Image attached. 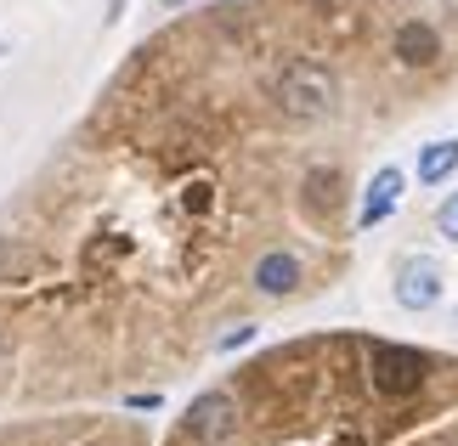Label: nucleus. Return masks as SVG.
I'll return each instance as SVG.
<instances>
[{
    "mask_svg": "<svg viewBox=\"0 0 458 446\" xmlns=\"http://www.w3.org/2000/svg\"><path fill=\"white\" fill-rule=\"evenodd\" d=\"M272 97L289 119H328L334 102H340V80H334L323 63H289L284 74H277Z\"/></svg>",
    "mask_w": 458,
    "mask_h": 446,
    "instance_id": "f257e3e1",
    "label": "nucleus"
},
{
    "mask_svg": "<svg viewBox=\"0 0 458 446\" xmlns=\"http://www.w3.org/2000/svg\"><path fill=\"white\" fill-rule=\"evenodd\" d=\"M391 51H396L408 68H430L436 57H442V34H436L430 23H402L396 40H391Z\"/></svg>",
    "mask_w": 458,
    "mask_h": 446,
    "instance_id": "0eeeda50",
    "label": "nucleus"
},
{
    "mask_svg": "<svg viewBox=\"0 0 458 446\" xmlns=\"http://www.w3.org/2000/svg\"><path fill=\"white\" fill-rule=\"evenodd\" d=\"M453 170H458V141H430V147L419 153V181L425 187H442Z\"/></svg>",
    "mask_w": 458,
    "mask_h": 446,
    "instance_id": "6e6552de",
    "label": "nucleus"
},
{
    "mask_svg": "<svg viewBox=\"0 0 458 446\" xmlns=\"http://www.w3.org/2000/svg\"><path fill=\"white\" fill-rule=\"evenodd\" d=\"M250 339H255V328H233V333L221 339V350H238V345H250Z\"/></svg>",
    "mask_w": 458,
    "mask_h": 446,
    "instance_id": "9d476101",
    "label": "nucleus"
},
{
    "mask_svg": "<svg viewBox=\"0 0 458 446\" xmlns=\"http://www.w3.org/2000/svg\"><path fill=\"white\" fill-rule=\"evenodd\" d=\"M436 226H442V238L458 243V192H447V198H442V209H436Z\"/></svg>",
    "mask_w": 458,
    "mask_h": 446,
    "instance_id": "1a4fd4ad",
    "label": "nucleus"
},
{
    "mask_svg": "<svg viewBox=\"0 0 458 446\" xmlns=\"http://www.w3.org/2000/svg\"><path fill=\"white\" fill-rule=\"evenodd\" d=\"M368 379H374L379 396H419L430 379V362H425V350H413V345H374L368 350Z\"/></svg>",
    "mask_w": 458,
    "mask_h": 446,
    "instance_id": "f03ea898",
    "label": "nucleus"
},
{
    "mask_svg": "<svg viewBox=\"0 0 458 446\" xmlns=\"http://www.w3.org/2000/svg\"><path fill=\"white\" fill-rule=\"evenodd\" d=\"M255 289H260V294H272V299L294 294V289H301V260L284 255V248L260 255V260H255Z\"/></svg>",
    "mask_w": 458,
    "mask_h": 446,
    "instance_id": "423d86ee",
    "label": "nucleus"
},
{
    "mask_svg": "<svg viewBox=\"0 0 458 446\" xmlns=\"http://www.w3.org/2000/svg\"><path fill=\"white\" fill-rule=\"evenodd\" d=\"M436 299H442V265H436L430 255H413L396 272V306L402 311H430Z\"/></svg>",
    "mask_w": 458,
    "mask_h": 446,
    "instance_id": "20e7f679",
    "label": "nucleus"
},
{
    "mask_svg": "<svg viewBox=\"0 0 458 446\" xmlns=\"http://www.w3.org/2000/svg\"><path fill=\"white\" fill-rule=\"evenodd\" d=\"M402 187H408V175H402L396 164H385L374 181H368V198H362V209H357V226H362V231H368V226H379V221L402 204Z\"/></svg>",
    "mask_w": 458,
    "mask_h": 446,
    "instance_id": "39448f33",
    "label": "nucleus"
},
{
    "mask_svg": "<svg viewBox=\"0 0 458 446\" xmlns=\"http://www.w3.org/2000/svg\"><path fill=\"white\" fill-rule=\"evenodd\" d=\"M233 430H238V407H233V396H221V390H209V396H199L187 407V435L192 441L221 446Z\"/></svg>",
    "mask_w": 458,
    "mask_h": 446,
    "instance_id": "7ed1b4c3",
    "label": "nucleus"
}]
</instances>
